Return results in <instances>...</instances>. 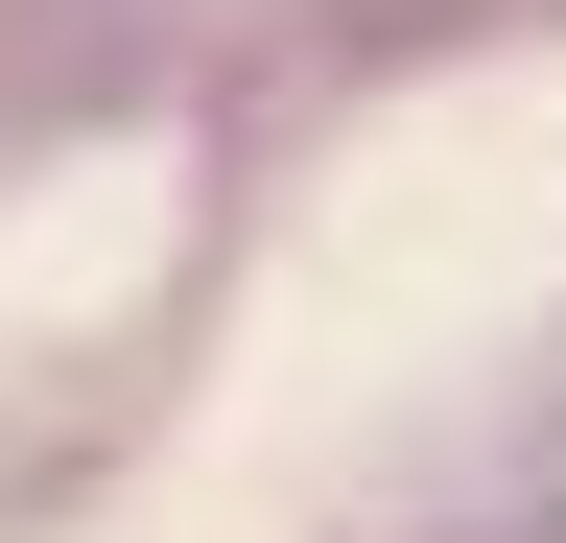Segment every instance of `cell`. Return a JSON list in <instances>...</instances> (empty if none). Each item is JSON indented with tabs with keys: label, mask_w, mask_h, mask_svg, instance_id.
Returning a JSON list of instances; mask_svg holds the SVG:
<instances>
[{
	"label": "cell",
	"mask_w": 566,
	"mask_h": 543,
	"mask_svg": "<svg viewBox=\"0 0 566 543\" xmlns=\"http://www.w3.org/2000/svg\"><path fill=\"white\" fill-rule=\"evenodd\" d=\"M495 543H566V449H543V472H520V520H495Z\"/></svg>",
	"instance_id": "6da1fadb"
}]
</instances>
